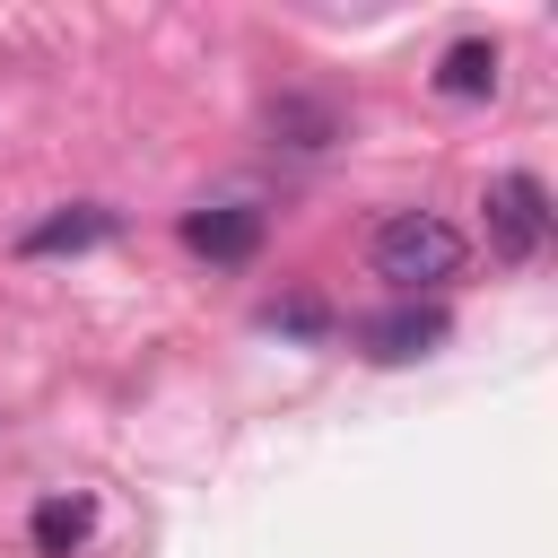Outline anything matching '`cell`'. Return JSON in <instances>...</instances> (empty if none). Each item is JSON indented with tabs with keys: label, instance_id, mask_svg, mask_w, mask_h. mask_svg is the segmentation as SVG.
Here are the masks:
<instances>
[{
	"label": "cell",
	"instance_id": "cell-1",
	"mask_svg": "<svg viewBox=\"0 0 558 558\" xmlns=\"http://www.w3.org/2000/svg\"><path fill=\"white\" fill-rule=\"evenodd\" d=\"M453 270H462V227H453V218H436V209H401V218L375 227V279H392L401 296L445 288Z\"/></svg>",
	"mask_w": 558,
	"mask_h": 558
},
{
	"label": "cell",
	"instance_id": "cell-2",
	"mask_svg": "<svg viewBox=\"0 0 558 558\" xmlns=\"http://www.w3.org/2000/svg\"><path fill=\"white\" fill-rule=\"evenodd\" d=\"M488 244H497V262H532L549 244V192H541V174H497L488 183Z\"/></svg>",
	"mask_w": 558,
	"mask_h": 558
},
{
	"label": "cell",
	"instance_id": "cell-3",
	"mask_svg": "<svg viewBox=\"0 0 558 558\" xmlns=\"http://www.w3.org/2000/svg\"><path fill=\"white\" fill-rule=\"evenodd\" d=\"M445 305H392V314H375V323H357V349L375 357V366H410V357H427V349H445Z\"/></svg>",
	"mask_w": 558,
	"mask_h": 558
},
{
	"label": "cell",
	"instance_id": "cell-4",
	"mask_svg": "<svg viewBox=\"0 0 558 558\" xmlns=\"http://www.w3.org/2000/svg\"><path fill=\"white\" fill-rule=\"evenodd\" d=\"M183 244L209 253V262H253V253H262V209H244V201L192 209V218H183Z\"/></svg>",
	"mask_w": 558,
	"mask_h": 558
},
{
	"label": "cell",
	"instance_id": "cell-5",
	"mask_svg": "<svg viewBox=\"0 0 558 558\" xmlns=\"http://www.w3.org/2000/svg\"><path fill=\"white\" fill-rule=\"evenodd\" d=\"M436 87H445V96H462V105H471V96H497V44L462 35V44L436 61Z\"/></svg>",
	"mask_w": 558,
	"mask_h": 558
},
{
	"label": "cell",
	"instance_id": "cell-6",
	"mask_svg": "<svg viewBox=\"0 0 558 558\" xmlns=\"http://www.w3.org/2000/svg\"><path fill=\"white\" fill-rule=\"evenodd\" d=\"M105 235H113V209H61V218L26 227V253H87Z\"/></svg>",
	"mask_w": 558,
	"mask_h": 558
},
{
	"label": "cell",
	"instance_id": "cell-7",
	"mask_svg": "<svg viewBox=\"0 0 558 558\" xmlns=\"http://www.w3.org/2000/svg\"><path fill=\"white\" fill-rule=\"evenodd\" d=\"M87 532H96V506H87V497H44V506H35V549H44V558H70Z\"/></svg>",
	"mask_w": 558,
	"mask_h": 558
}]
</instances>
